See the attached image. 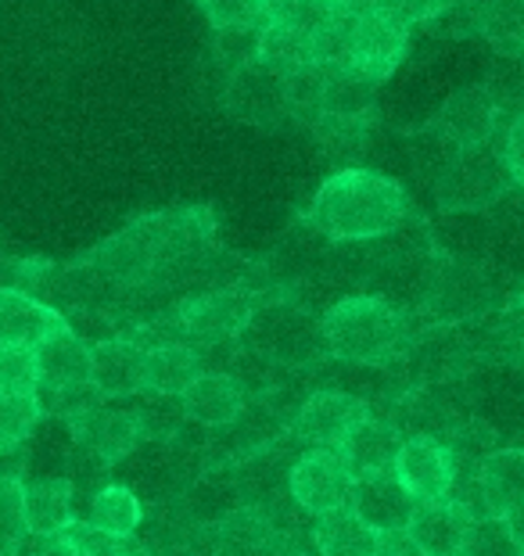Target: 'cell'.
Segmentation results:
<instances>
[{"label": "cell", "instance_id": "obj_29", "mask_svg": "<svg viewBox=\"0 0 524 556\" xmlns=\"http://www.w3.org/2000/svg\"><path fill=\"white\" fill-rule=\"evenodd\" d=\"M140 520H145V503L137 500L134 489H126V484H104V489L93 492L87 525L104 531V535L134 539Z\"/></svg>", "mask_w": 524, "mask_h": 556}, {"label": "cell", "instance_id": "obj_42", "mask_svg": "<svg viewBox=\"0 0 524 556\" xmlns=\"http://www.w3.org/2000/svg\"><path fill=\"white\" fill-rule=\"evenodd\" d=\"M517 302H524V283H521V291H517Z\"/></svg>", "mask_w": 524, "mask_h": 556}, {"label": "cell", "instance_id": "obj_11", "mask_svg": "<svg viewBox=\"0 0 524 556\" xmlns=\"http://www.w3.org/2000/svg\"><path fill=\"white\" fill-rule=\"evenodd\" d=\"M432 129L442 140H449L457 151L492 144L499 129V101L488 87H463L438 109Z\"/></svg>", "mask_w": 524, "mask_h": 556}, {"label": "cell", "instance_id": "obj_7", "mask_svg": "<svg viewBox=\"0 0 524 556\" xmlns=\"http://www.w3.org/2000/svg\"><path fill=\"white\" fill-rule=\"evenodd\" d=\"M255 309H259L255 294L223 288V291H209V294H198V299L184 302L180 309H176L173 324L180 330L184 345H190V349L220 345V341L245 334Z\"/></svg>", "mask_w": 524, "mask_h": 556}, {"label": "cell", "instance_id": "obj_10", "mask_svg": "<svg viewBox=\"0 0 524 556\" xmlns=\"http://www.w3.org/2000/svg\"><path fill=\"white\" fill-rule=\"evenodd\" d=\"M396 478L413 495V503H438L449 495L452 478H457V456L442 438L410 434L399 448Z\"/></svg>", "mask_w": 524, "mask_h": 556}, {"label": "cell", "instance_id": "obj_43", "mask_svg": "<svg viewBox=\"0 0 524 556\" xmlns=\"http://www.w3.org/2000/svg\"><path fill=\"white\" fill-rule=\"evenodd\" d=\"M517 445H521V448H524V442H517Z\"/></svg>", "mask_w": 524, "mask_h": 556}, {"label": "cell", "instance_id": "obj_25", "mask_svg": "<svg viewBox=\"0 0 524 556\" xmlns=\"http://www.w3.org/2000/svg\"><path fill=\"white\" fill-rule=\"evenodd\" d=\"M482 492L492 517H503L510 506L524 500V448H492L478 464Z\"/></svg>", "mask_w": 524, "mask_h": 556}, {"label": "cell", "instance_id": "obj_18", "mask_svg": "<svg viewBox=\"0 0 524 556\" xmlns=\"http://www.w3.org/2000/svg\"><path fill=\"white\" fill-rule=\"evenodd\" d=\"M184 417L201 424V428H226V424L241 420L248 392L234 374L205 370L195 384L184 392Z\"/></svg>", "mask_w": 524, "mask_h": 556}, {"label": "cell", "instance_id": "obj_5", "mask_svg": "<svg viewBox=\"0 0 524 556\" xmlns=\"http://www.w3.org/2000/svg\"><path fill=\"white\" fill-rule=\"evenodd\" d=\"M248 334H252L259 356L284 366H305L327 356L320 319L299 309V305H270V309L259 305L252 324H248Z\"/></svg>", "mask_w": 524, "mask_h": 556}, {"label": "cell", "instance_id": "obj_8", "mask_svg": "<svg viewBox=\"0 0 524 556\" xmlns=\"http://www.w3.org/2000/svg\"><path fill=\"white\" fill-rule=\"evenodd\" d=\"M165 263L170 258H165V233L159 230V223H140V227L118 233L90 258V266L123 291L151 283L165 269Z\"/></svg>", "mask_w": 524, "mask_h": 556}, {"label": "cell", "instance_id": "obj_22", "mask_svg": "<svg viewBox=\"0 0 524 556\" xmlns=\"http://www.w3.org/2000/svg\"><path fill=\"white\" fill-rule=\"evenodd\" d=\"M205 374L201 356L190 345L180 341H162V345L148 349L145 359V395H165V399H184V392L198 377Z\"/></svg>", "mask_w": 524, "mask_h": 556}, {"label": "cell", "instance_id": "obj_39", "mask_svg": "<svg viewBox=\"0 0 524 556\" xmlns=\"http://www.w3.org/2000/svg\"><path fill=\"white\" fill-rule=\"evenodd\" d=\"M309 4V0H255L259 15L270 18V22H288V18H299V11Z\"/></svg>", "mask_w": 524, "mask_h": 556}, {"label": "cell", "instance_id": "obj_12", "mask_svg": "<svg viewBox=\"0 0 524 556\" xmlns=\"http://www.w3.org/2000/svg\"><path fill=\"white\" fill-rule=\"evenodd\" d=\"M371 417V406L360 395L349 392H313L302 409L295 413L291 420V434L299 442L313 445V448H327V445H341L360 424Z\"/></svg>", "mask_w": 524, "mask_h": 556}, {"label": "cell", "instance_id": "obj_21", "mask_svg": "<svg viewBox=\"0 0 524 556\" xmlns=\"http://www.w3.org/2000/svg\"><path fill=\"white\" fill-rule=\"evenodd\" d=\"M76 431L87 438L90 453L101 459L104 467L126 459L134 448L145 442V428L134 409H98L87 420L76 424Z\"/></svg>", "mask_w": 524, "mask_h": 556}, {"label": "cell", "instance_id": "obj_1", "mask_svg": "<svg viewBox=\"0 0 524 556\" xmlns=\"http://www.w3.org/2000/svg\"><path fill=\"white\" fill-rule=\"evenodd\" d=\"M410 216V194L388 173L345 165L330 173L313 194L305 219L335 241H374L388 238Z\"/></svg>", "mask_w": 524, "mask_h": 556}, {"label": "cell", "instance_id": "obj_35", "mask_svg": "<svg viewBox=\"0 0 524 556\" xmlns=\"http://www.w3.org/2000/svg\"><path fill=\"white\" fill-rule=\"evenodd\" d=\"M209 22L223 29H259V8L255 0H201Z\"/></svg>", "mask_w": 524, "mask_h": 556}, {"label": "cell", "instance_id": "obj_16", "mask_svg": "<svg viewBox=\"0 0 524 556\" xmlns=\"http://www.w3.org/2000/svg\"><path fill=\"white\" fill-rule=\"evenodd\" d=\"M212 556H273L284 535L262 506H234L212 525Z\"/></svg>", "mask_w": 524, "mask_h": 556}, {"label": "cell", "instance_id": "obj_19", "mask_svg": "<svg viewBox=\"0 0 524 556\" xmlns=\"http://www.w3.org/2000/svg\"><path fill=\"white\" fill-rule=\"evenodd\" d=\"M402 442H407V438H402L396 424L377 420L371 413V417L345 438L338 448L345 453V459H349L352 475L366 478V475H396V459H399Z\"/></svg>", "mask_w": 524, "mask_h": 556}, {"label": "cell", "instance_id": "obj_34", "mask_svg": "<svg viewBox=\"0 0 524 556\" xmlns=\"http://www.w3.org/2000/svg\"><path fill=\"white\" fill-rule=\"evenodd\" d=\"M460 556H521L514 539L507 535V525L499 517L492 520H478L471 525V535H467V546H463Z\"/></svg>", "mask_w": 524, "mask_h": 556}, {"label": "cell", "instance_id": "obj_32", "mask_svg": "<svg viewBox=\"0 0 524 556\" xmlns=\"http://www.w3.org/2000/svg\"><path fill=\"white\" fill-rule=\"evenodd\" d=\"M26 539L29 528L26 510H22V481L15 475H0V556H18Z\"/></svg>", "mask_w": 524, "mask_h": 556}, {"label": "cell", "instance_id": "obj_14", "mask_svg": "<svg viewBox=\"0 0 524 556\" xmlns=\"http://www.w3.org/2000/svg\"><path fill=\"white\" fill-rule=\"evenodd\" d=\"M148 349L134 338H104L90 345V388L101 399L145 395Z\"/></svg>", "mask_w": 524, "mask_h": 556}, {"label": "cell", "instance_id": "obj_26", "mask_svg": "<svg viewBox=\"0 0 524 556\" xmlns=\"http://www.w3.org/2000/svg\"><path fill=\"white\" fill-rule=\"evenodd\" d=\"M474 29L496 54L524 58V0H482Z\"/></svg>", "mask_w": 524, "mask_h": 556}, {"label": "cell", "instance_id": "obj_4", "mask_svg": "<svg viewBox=\"0 0 524 556\" xmlns=\"http://www.w3.org/2000/svg\"><path fill=\"white\" fill-rule=\"evenodd\" d=\"M514 180L507 173V162L496 148L457 151V159L446 162V169L435 180V201L442 212H482L496 205Z\"/></svg>", "mask_w": 524, "mask_h": 556}, {"label": "cell", "instance_id": "obj_9", "mask_svg": "<svg viewBox=\"0 0 524 556\" xmlns=\"http://www.w3.org/2000/svg\"><path fill=\"white\" fill-rule=\"evenodd\" d=\"M226 109H230L241 123L252 126H277L291 115L288 98V76L266 65L262 58L234 68L230 83H226Z\"/></svg>", "mask_w": 524, "mask_h": 556}, {"label": "cell", "instance_id": "obj_33", "mask_svg": "<svg viewBox=\"0 0 524 556\" xmlns=\"http://www.w3.org/2000/svg\"><path fill=\"white\" fill-rule=\"evenodd\" d=\"M313 129H316L320 148H324L327 155L349 159V155H355V151L363 148L371 119H335V115H316Z\"/></svg>", "mask_w": 524, "mask_h": 556}, {"label": "cell", "instance_id": "obj_44", "mask_svg": "<svg viewBox=\"0 0 524 556\" xmlns=\"http://www.w3.org/2000/svg\"><path fill=\"white\" fill-rule=\"evenodd\" d=\"M521 556H524V553H521Z\"/></svg>", "mask_w": 524, "mask_h": 556}, {"label": "cell", "instance_id": "obj_3", "mask_svg": "<svg viewBox=\"0 0 524 556\" xmlns=\"http://www.w3.org/2000/svg\"><path fill=\"white\" fill-rule=\"evenodd\" d=\"M330 37L338 40L335 62L371 83L385 79L402 62V54H407V26L388 8L355 11L345 22V29L330 26Z\"/></svg>", "mask_w": 524, "mask_h": 556}, {"label": "cell", "instance_id": "obj_20", "mask_svg": "<svg viewBox=\"0 0 524 556\" xmlns=\"http://www.w3.org/2000/svg\"><path fill=\"white\" fill-rule=\"evenodd\" d=\"M58 327H65V319L54 305H43L18 288H0V345L18 341V345L37 349Z\"/></svg>", "mask_w": 524, "mask_h": 556}, {"label": "cell", "instance_id": "obj_30", "mask_svg": "<svg viewBox=\"0 0 524 556\" xmlns=\"http://www.w3.org/2000/svg\"><path fill=\"white\" fill-rule=\"evenodd\" d=\"M43 420L40 395H4L0 392V456L11 453Z\"/></svg>", "mask_w": 524, "mask_h": 556}, {"label": "cell", "instance_id": "obj_28", "mask_svg": "<svg viewBox=\"0 0 524 556\" xmlns=\"http://www.w3.org/2000/svg\"><path fill=\"white\" fill-rule=\"evenodd\" d=\"M377 101V83L335 68L324 73V98H320V115H335V119H371Z\"/></svg>", "mask_w": 524, "mask_h": 556}, {"label": "cell", "instance_id": "obj_40", "mask_svg": "<svg viewBox=\"0 0 524 556\" xmlns=\"http://www.w3.org/2000/svg\"><path fill=\"white\" fill-rule=\"evenodd\" d=\"M507 525V535L514 539V546H517V553H524V500L521 503H514L510 510L499 517Z\"/></svg>", "mask_w": 524, "mask_h": 556}, {"label": "cell", "instance_id": "obj_6", "mask_svg": "<svg viewBox=\"0 0 524 556\" xmlns=\"http://www.w3.org/2000/svg\"><path fill=\"white\" fill-rule=\"evenodd\" d=\"M352 484L355 475L338 445L309 448L288 470V492L295 506L316 520L335 510H345L352 500Z\"/></svg>", "mask_w": 524, "mask_h": 556}, {"label": "cell", "instance_id": "obj_41", "mask_svg": "<svg viewBox=\"0 0 524 556\" xmlns=\"http://www.w3.org/2000/svg\"><path fill=\"white\" fill-rule=\"evenodd\" d=\"M273 556H316V553H302V549H288V546H280Z\"/></svg>", "mask_w": 524, "mask_h": 556}, {"label": "cell", "instance_id": "obj_2", "mask_svg": "<svg viewBox=\"0 0 524 556\" xmlns=\"http://www.w3.org/2000/svg\"><path fill=\"white\" fill-rule=\"evenodd\" d=\"M327 356L352 366H377L407 349V316L377 294H352L320 316Z\"/></svg>", "mask_w": 524, "mask_h": 556}, {"label": "cell", "instance_id": "obj_24", "mask_svg": "<svg viewBox=\"0 0 524 556\" xmlns=\"http://www.w3.org/2000/svg\"><path fill=\"white\" fill-rule=\"evenodd\" d=\"M22 510L26 528L37 539H54L58 531L73 525V481L68 478H40L22 484Z\"/></svg>", "mask_w": 524, "mask_h": 556}, {"label": "cell", "instance_id": "obj_36", "mask_svg": "<svg viewBox=\"0 0 524 556\" xmlns=\"http://www.w3.org/2000/svg\"><path fill=\"white\" fill-rule=\"evenodd\" d=\"M496 345H499V356L524 370V302L507 305V313L499 316Z\"/></svg>", "mask_w": 524, "mask_h": 556}, {"label": "cell", "instance_id": "obj_15", "mask_svg": "<svg viewBox=\"0 0 524 556\" xmlns=\"http://www.w3.org/2000/svg\"><path fill=\"white\" fill-rule=\"evenodd\" d=\"M37 366H40V392L47 395H65V392H79V388H90V345L73 327H58L40 341Z\"/></svg>", "mask_w": 524, "mask_h": 556}, {"label": "cell", "instance_id": "obj_23", "mask_svg": "<svg viewBox=\"0 0 524 556\" xmlns=\"http://www.w3.org/2000/svg\"><path fill=\"white\" fill-rule=\"evenodd\" d=\"M410 535L421 542V546L432 556H460L467 546L471 535V520L463 517L449 500L438 503H416L413 517L407 525Z\"/></svg>", "mask_w": 524, "mask_h": 556}, {"label": "cell", "instance_id": "obj_37", "mask_svg": "<svg viewBox=\"0 0 524 556\" xmlns=\"http://www.w3.org/2000/svg\"><path fill=\"white\" fill-rule=\"evenodd\" d=\"M499 155H503V162H507L510 180H514L517 187H524V112H517V115H514V123L507 126L503 148H499Z\"/></svg>", "mask_w": 524, "mask_h": 556}, {"label": "cell", "instance_id": "obj_17", "mask_svg": "<svg viewBox=\"0 0 524 556\" xmlns=\"http://www.w3.org/2000/svg\"><path fill=\"white\" fill-rule=\"evenodd\" d=\"M349 506L371 531H396L410 525L416 503L396 475H366L355 478Z\"/></svg>", "mask_w": 524, "mask_h": 556}, {"label": "cell", "instance_id": "obj_31", "mask_svg": "<svg viewBox=\"0 0 524 556\" xmlns=\"http://www.w3.org/2000/svg\"><path fill=\"white\" fill-rule=\"evenodd\" d=\"M0 392L4 395H37L40 392L37 349L18 345V341L0 345Z\"/></svg>", "mask_w": 524, "mask_h": 556}, {"label": "cell", "instance_id": "obj_27", "mask_svg": "<svg viewBox=\"0 0 524 556\" xmlns=\"http://www.w3.org/2000/svg\"><path fill=\"white\" fill-rule=\"evenodd\" d=\"M377 531H371L352 506L320 517L313 525V549L316 556H374Z\"/></svg>", "mask_w": 524, "mask_h": 556}, {"label": "cell", "instance_id": "obj_13", "mask_svg": "<svg viewBox=\"0 0 524 556\" xmlns=\"http://www.w3.org/2000/svg\"><path fill=\"white\" fill-rule=\"evenodd\" d=\"M488 283L482 274H474L471 266L446 263L427 277L424 291V313L438 319V324H457V319H471L488 309Z\"/></svg>", "mask_w": 524, "mask_h": 556}, {"label": "cell", "instance_id": "obj_38", "mask_svg": "<svg viewBox=\"0 0 524 556\" xmlns=\"http://www.w3.org/2000/svg\"><path fill=\"white\" fill-rule=\"evenodd\" d=\"M374 556H432V553H427L407 528H396V531H377Z\"/></svg>", "mask_w": 524, "mask_h": 556}]
</instances>
